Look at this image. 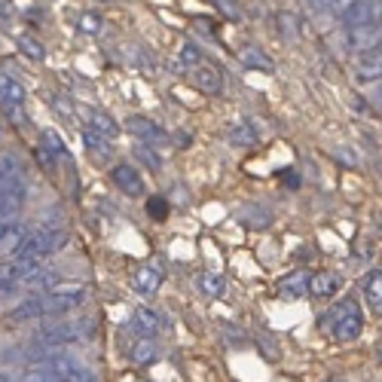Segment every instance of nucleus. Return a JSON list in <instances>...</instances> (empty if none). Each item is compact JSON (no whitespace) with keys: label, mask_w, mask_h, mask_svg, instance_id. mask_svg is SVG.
Listing matches in <instances>:
<instances>
[{"label":"nucleus","mask_w":382,"mask_h":382,"mask_svg":"<svg viewBox=\"0 0 382 382\" xmlns=\"http://www.w3.org/2000/svg\"><path fill=\"white\" fill-rule=\"evenodd\" d=\"M321 324L330 330V337L337 342H352L364 330V312H361L355 297H346V300L333 306L328 315H321Z\"/></svg>","instance_id":"f257e3e1"},{"label":"nucleus","mask_w":382,"mask_h":382,"mask_svg":"<svg viewBox=\"0 0 382 382\" xmlns=\"http://www.w3.org/2000/svg\"><path fill=\"white\" fill-rule=\"evenodd\" d=\"M68 229H49V227H43V229H34L31 236L25 239V245L16 251L13 257H28V260H46V257H52V254H59V251L68 245Z\"/></svg>","instance_id":"f03ea898"},{"label":"nucleus","mask_w":382,"mask_h":382,"mask_svg":"<svg viewBox=\"0 0 382 382\" xmlns=\"http://www.w3.org/2000/svg\"><path fill=\"white\" fill-rule=\"evenodd\" d=\"M40 300H43L46 318H55V315L73 312L83 300H86V285H68V282H59V285L52 287V291L40 294Z\"/></svg>","instance_id":"7ed1b4c3"},{"label":"nucleus","mask_w":382,"mask_h":382,"mask_svg":"<svg viewBox=\"0 0 382 382\" xmlns=\"http://www.w3.org/2000/svg\"><path fill=\"white\" fill-rule=\"evenodd\" d=\"M342 46L352 55H364L382 46V25H355L342 28Z\"/></svg>","instance_id":"20e7f679"},{"label":"nucleus","mask_w":382,"mask_h":382,"mask_svg":"<svg viewBox=\"0 0 382 382\" xmlns=\"http://www.w3.org/2000/svg\"><path fill=\"white\" fill-rule=\"evenodd\" d=\"M28 202V181L18 178L6 187H0V223H9V220H18Z\"/></svg>","instance_id":"39448f33"},{"label":"nucleus","mask_w":382,"mask_h":382,"mask_svg":"<svg viewBox=\"0 0 382 382\" xmlns=\"http://www.w3.org/2000/svg\"><path fill=\"white\" fill-rule=\"evenodd\" d=\"M340 22L346 28L355 25H382V0H355L346 13H340Z\"/></svg>","instance_id":"423d86ee"},{"label":"nucleus","mask_w":382,"mask_h":382,"mask_svg":"<svg viewBox=\"0 0 382 382\" xmlns=\"http://www.w3.org/2000/svg\"><path fill=\"white\" fill-rule=\"evenodd\" d=\"M126 129H129V135H135L141 144H169L172 141V135L165 132V129L160 123H153L150 117H129L126 119Z\"/></svg>","instance_id":"0eeeda50"},{"label":"nucleus","mask_w":382,"mask_h":382,"mask_svg":"<svg viewBox=\"0 0 382 382\" xmlns=\"http://www.w3.org/2000/svg\"><path fill=\"white\" fill-rule=\"evenodd\" d=\"M110 181H114L117 190L123 196H129V199H144V193H147L141 172H135L132 165H126V162H119L110 169Z\"/></svg>","instance_id":"6e6552de"},{"label":"nucleus","mask_w":382,"mask_h":382,"mask_svg":"<svg viewBox=\"0 0 382 382\" xmlns=\"http://www.w3.org/2000/svg\"><path fill=\"white\" fill-rule=\"evenodd\" d=\"M31 227L25 220H9V223H0V257H13L18 248L25 245V239L31 236Z\"/></svg>","instance_id":"1a4fd4ad"},{"label":"nucleus","mask_w":382,"mask_h":382,"mask_svg":"<svg viewBox=\"0 0 382 382\" xmlns=\"http://www.w3.org/2000/svg\"><path fill=\"white\" fill-rule=\"evenodd\" d=\"M190 80L205 95H220L223 92V71H217L214 64H196L190 71Z\"/></svg>","instance_id":"9d476101"},{"label":"nucleus","mask_w":382,"mask_h":382,"mask_svg":"<svg viewBox=\"0 0 382 382\" xmlns=\"http://www.w3.org/2000/svg\"><path fill=\"white\" fill-rule=\"evenodd\" d=\"M275 291L282 300H300V297H309V273H306V269H294L291 275H285L282 282L275 285Z\"/></svg>","instance_id":"9b49d317"},{"label":"nucleus","mask_w":382,"mask_h":382,"mask_svg":"<svg viewBox=\"0 0 382 382\" xmlns=\"http://www.w3.org/2000/svg\"><path fill=\"white\" fill-rule=\"evenodd\" d=\"M132 330L138 333V337H156L160 330H165L162 312L150 309V306H141V309L132 315Z\"/></svg>","instance_id":"f8f14e48"},{"label":"nucleus","mask_w":382,"mask_h":382,"mask_svg":"<svg viewBox=\"0 0 382 382\" xmlns=\"http://www.w3.org/2000/svg\"><path fill=\"white\" fill-rule=\"evenodd\" d=\"M83 144H86V150H89V156L95 162H110L114 160V144H110V138H105L101 132H95L92 126H86L83 129Z\"/></svg>","instance_id":"ddd939ff"},{"label":"nucleus","mask_w":382,"mask_h":382,"mask_svg":"<svg viewBox=\"0 0 382 382\" xmlns=\"http://www.w3.org/2000/svg\"><path fill=\"white\" fill-rule=\"evenodd\" d=\"M340 287H342V275L340 273H315V275H309V297L328 300V297L340 294Z\"/></svg>","instance_id":"4468645a"},{"label":"nucleus","mask_w":382,"mask_h":382,"mask_svg":"<svg viewBox=\"0 0 382 382\" xmlns=\"http://www.w3.org/2000/svg\"><path fill=\"white\" fill-rule=\"evenodd\" d=\"M37 318H46L40 294H34V297H28L25 303H18L16 309L6 315V324H25V321H37Z\"/></svg>","instance_id":"2eb2a0df"},{"label":"nucleus","mask_w":382,"mask_h":382,"mask_svg":"<svg viewBox=\"0 0 382 382\" xmlns=\"http://www.w3.org/2000/svg\"><path fill=\"white\" fill-rule=\"evenodd\" d=\"M25 98H28V92L22 83L0 73V107H25Z\"/></svg>","instance_id":"dca6fc26"},{"label":"nucleus","mask_w":382,"mask_h":382,"mask_svg":"<svg viewBox=\"0 0 382 382\" xmlns=\"http://www.w3.org/2000/svg\"><path fill=\"white\" fill-rule=\"evenodd\" d=\"M162 269L160 266H141L135 273V291L141 294V297H153L156 291L162 287Z\"/></svg>","instance_id":"f3484780"},{"label":"nucleus","mask_w":382,"mask_h":382,"mask_svg":"<svg viewBox=\"0 0 382 382\" xmlns=\"http://www.w3.org/2000/svg\"><path fill=\"white\" fill-rule=\"evenodd\" d=\"M239 61L245 64V68H251V71H263V73L275 71V61L266 55V49H260V46H254V43H248L245 49L239 52Z\"/></svg>","instance_id":"a211bd4d"},{"label":"nucleus","mask_w":382,"mask_h":382,"mask_svg":"<svg viewBox=\"0 0 382 382\" xmlns=\"http://www.w3.org/2000/svg\"><path fill=\"white\" fill-rule=\"evenodd\" d=\"M61 282V273H59V269H37V273L31 275V278H28V282H22V291H34V294H46V291H52V287L55 285H59Z\"/></svg>","instance_id":"6ab92c4d"},{"label":"nucleus","mask_w":382,"mask_h":382,"mask_svg":"<svg viewBox=\"0 0 382 382\" xmlns=\"http://www.w3.org/2000/svg\"><path fill=\"white\" fill-rule=\"evenodd\" d=\"M355 71H358V80H382V46L374 52L358 55Z\"/></svg>","instance_id":"aec40b11"},{"label":"nucleus","mask_w":382,"mask_h":382,"mask_svg":"<svg viewBox=\"0 0 382 382\" xmlns=\"http://www.w3.org/2000/svg\"><path fill=\"white\" fill-rule=\"evenodd\" d=\"M239 223L248 229H266V227H273V214L266 208H260V205H245L239 211Z\"/></svg>","instance_id":"412c9836"},{"label":"nucleus","mask_w":382,"mask_h":382,"mask_svg":"<svg viewBox=\"0 0 382 382\" xmlns=\"http://www.w3.org/2000/svg\"><path fill=\"white\" fill-rule=\"evenodd\" d=\"M361 291H364L367 303L374 306L376 312H382V269H370V273L364 275V282H361Z\"/></svg>","instance_id":"4be33fe9"},{"label":"nucleus","mask_w":382,"mask_h":382,"mask_svg":"<svg viewBox=\"0 0 382 382\" xmlns=\"http://www.w3.org/2000/svg\"><path fill=\"white\" fill-rule=\"evenodd\" d=\"M257 141H260V135L248 119H239V123L229 126V144L232 147H257Z\"/></svg>","instance_id":"5701e85b"},{"label":"nucleus","mask_w":382,"mask_h":382,"mask_svg":"<svg viewBox=\"0 0 382 382\" xmlns=\"http://www.w3.org/2000/svg\"><path fill=\"white\" fill-rule=\"evenodd\" d=\"M129 355H132V361L138 367H144V364H153L156 358H160V342H153V337H141L132 346V352H129Z\"/></svg>","instance_id":"b1692460"},{"label":"nucleus","mask_w":382,"mask_h":382,"mask_svg":"<svg viewBox=\"0 0 382 382\" xmlns=\"http://www.w3.org/2000/svg\"><path fill=\"white\" fill-rule=\"evenodd\" d=\"M199 287L205 297H211V300H217V297L227 294V278H223L220 273H199Z\"/></svg>","instance_id":"393cba45"},{"label":"nucleus","mask_w":382,"mask_h":382,"mask_svg":"<svg viewBox=\"0 0 382 382\" xmlns=\"http://www.w3.org/2000/svg\"><path fill=\"white\" fill-rule=\"evenodd\" d=\"M22 162L16 160L13 153H0V187H6V184H13L22 178Z\"/></svg>","instance_id":"a878e982"},{"label":"nucleus","mask_w":382,"mask_h":382,"mask_svg":"<svg viewBox=\"0 0 382 382\" xmlns=\"http://www.w3.org/2000/svg\"><path fill=\"white\" fill-rule=\"evenodd\" d=\"M196 64H202V49H199V43H184L181 46V52H178V61H174V68L178 71H193Z\"/></svg>","instance_id":"bb28decb"},{"label":"nucleus","mask_w":382,"mask_h":382,"mask_svg":"<svg viewBox=\"0 0 382 382\" xmlns=\"http://www.w3.org/2000/svg\"><path fill=\"white\" fill-rule=\"evenodd\" d=\"M132 156L144 165V169H150V172H162V160H160V153H156L150 144H141V141H138V144L132 147Z\"/></svg>","instance_id":"cd10ccee"},{"label":"nucleus","mask_w":382,"mask_h":382,"mask_svg":"<svg viewBox=\"0 0 382 382\" xmlns=\"http://www.w3.org/2000/svg\"><path fill=\"white\" fill-rule=\"evenodd\" d=\"M275 25H278V34H282L285 40H297V37H300V18H297L291 9H282V13L275 16Z\"/></svg>","instance_id":"c85d7f7f"},{"label":"nucleus","mask_w":382,"mask_h":382,"mask_svg":"<svg viewBox=\"0 0 382 382\" xmlns=\"http://www.w3.org/2000/svg\"><path fill=\"white\" fill-rule=\"evenodd\" d=\"M132 61H135L138 71L147 73V77H156V73H160V61H156V55L141 49V46H132Z\"/></svg>","instance_id":"c756f323"},{"label":"nucleus","mask_w":382,"mask_h":382,"mask_svg":"<svg viewBox=\"0 0 382 382\" xmlns=\"http://www.w3.org/2000/svg\"><path fill=\"white\" fill-rule=\"evenodd\" d=\"M92 129H95V132H101L105 138H110V141H114V138L119 135L117 119L110 117V114H105V110H92Z\"/></svg>","instance_id":"7c9ffc66"},{"label":"nucleus","mask_w":382,"mask_h":382,"mask_svg":"<svg viewBox=\"0 0 382 382\" xmlns=\"http://www.w3.org/2000/svg\"><path fill=\"white\" fill-rule=\"evenodd\" d=\"M352 4H355V0H306V6H309L312 13H330L337 18H340V13H346Z\"/></svg>","instance_id":"2f4dec72"},{"label":"nucleus","mask_w":382,"mask_h":382,"mask_svg":"<svg viewBox=\"0 0 382 382\" xmlns=\"http://www.w3.org/2000/svg\"><path fill=\"white\" fill-rule=\"evenodd\" d=\"M16 46H18V49H22L31 61H43V59H46L43 43H40V40H34L31 34H18V37H16Z\"/></svg>","instance_id":"473e14b6"},{"label":"nucleus","mask_w":382,"mask_h":382,"mask_svg":"<svg viewBox=\"0 0 382 382\" xmlns=\"http://www.w3.org/2000/svg\"><path fill=\"white\" fill-rule=\"evenodd\" d=\"M40 147H46L55 160H68V147H64V141L59 135L52 132V129H46V132H40Z\"/></svg>","instance_id":"72a5a7b5"},{"label":"nucleus","mask_w":382,"mask_h":382,"mask_svg":"<svg viewBox=\"0 0 382 382\" xmlns=\"http://www.w3.org/2000/svg\"><path fill=\"white\" fill-rule=\"evenodd\" d=\"M77 31L80 34H89V37H98L101 31H105V18H101L98 13H83L77 18Z\"/></svg>","instance_id":"f704fd0d"},{"label":"nucleus","mask_w":382,"mask_h":382,"mask_svg":"<svg viewBox=\"0 0 382 382\" xmlns=\"http://www.w3.org/2000/svg\"><path fill=\"white\" fill-rule=\"evenodd\" d=\"M22 382H61V376L46 364H34L31 370H25L22 374Z\"/></svg>","instance_id":"c9c22d12"},{"label":"nucleus","mask_w":382,"mask_h":382,"mask_svg":"<svg viewBox=\"0 0 382 382\" xmlns=\"http://www.w3.org/2000/svg\"><path fill=\"white\" fill-rule=\"evenodd\" d=\"M169 211H172V202L165 199V196H147V214H150L153 220H165L169 217Z\"/></svg>","instance_id":"e433bc0d"},{"label":"nucleus","mask_w":382,"mask_h":382,"mask_svg":"<svg viewBox=\"0 0 382 382\" xmlns=\"http://www.w3.org/2000/svg\"><path fill=\"white\" fill-rule=\"evenodd\" d=\"M49 105H52V110L59 117L77 123V107H73V98H68V95H49Z\"/></svg>","instance_id":"4c0bfd02"},{"label":"nucleus","mask_w":382,"mask_h":382,"mask_svg":"<svg viewBox=\"0 0 382 382\" xmlns=\"http://www.w3.org/2000/svg\"><path fill=\"white\" fill-rule=\"evenodd\" d=\"M211 4L223 18H229V22H239L241 18V6L236 4V0H211Z\"/></svg>","instance_id":"58836bf2"},{"label":"nucleus","mask_w":382,"mask_h":382,"mask_svg":"<svg viewBox=\"0 0 382 382\" xmlns=\"http://www.w3.org/2000/svg\"><path fill=\"white\" fill-rule=\"evenodd\" d=\"M4 114L13 119V126H18V129H28V114L22 107H4Z\"/></svg>","instance_id":"ea45409f"},{"label":"nucleus","mask_w":382,"mask_h":382,"mask_svg":"<svg viewBox=\"0 0 382 382\" xmlns=\"http://www.w3.org/2000/svg\"><path fill=\"white\" fill-rule=\"evenodd\" d=\"M37 160H40V165H43L46 172H55V162H59L49 150H46V147H37Z\"/></svg>","instance_id":"a19ab883"},{"label":"nucleus","mask_w":382,"mask_h":382,"mask_svg":"<svg viewBox=\"0 0 382 382\" xmlns=\"http://www.w3.org/2000/svg\"><path fill=\"white\" fill-rule=\"evenodd\" d=\"M13 13H16L13 0H0V18H13Z\"/></svg>","instance_id":"79ce46f5"},{"label":"nucleus","mask_w":382,"mask_h":382,"mask_svg":"<svg viewBox=\"0 0 382 382\" xmlns=\"http://www.w3.org/2000/svg\"><path fill=\"white\" fill-rule=\"evenodd\" d=\"M282 178H285V184H287V187H297V184H300V178H297V174H291V172H282Z\"/></svg>","instance_id":"37998d69"},{"label":"nucleus","mask_w":382,"mask_h":382,"mask_svg":"<svg viewBox=\"0 0 382 382\" xmlns=\"http://www.w3.org/2000/svg\"><path fill=\"white\" fill-rule=\"evenodd\" d=\"M374 105H376V107L382 110V80H379V86L374 89Z\"/></svg>","instance_id":"c03bdc74"},{"label":"nucleus","mask_w":382,"mask_h":382,"mask_svg":"<svg viewBox=\"0 0 382 382\" xmlns=\"http://www.w3.org/2000/svg\"><path fill=\"white\" fill-rule=\"evenodd\" d=\"M0 382H13V379H9L6 374H0Z\"/></svg>","instance_id":"a18cd8bd"},{"label":"nucleus","mask_w":382,"mask_h":382,"mask_svg":"<svg viewBox=\"0 0 382 382\" xmlns=\"http://www.w3.org/2000/svg\"><path fill=\"white\" fill-rule=\"evenodd\" d=\"M328 382H346V379H340V376H333V379H328Z\"/></svg>","instance_id":"49530a36"},{"label":"nucleus","mask_w":382,"mask_h":382,"mask_svg":"<svg viewBox=\"0 0 382 382\" xmlns=\"http://www.w3.org/2000/svg\"><path fill=\"white\" fill-rule=\"evenodd\" d=\"M95 4H110V0H95Z\"/></svg>","instance_id":"de8ad7c7"},{"label":"nucleus","mask_w":382,"mask_h":382,"mask_svg":"<svg viewBox=\"0 0 382 382\" xmlns=\"http://www.w3.org/2000/svg\"><path fill=\"white\" fill-rule=\"evenodd\" d=\"M379 361H382V349H379Z\"/></svg>","instance_id":"09e8293b"}]
</instances>
